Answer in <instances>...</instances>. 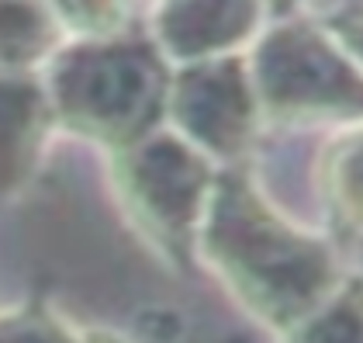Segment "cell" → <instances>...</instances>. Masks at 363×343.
Segmentation results:
<instances>
[{"label":"cell","instance_id":"cell-13","mask_svg":"<svg viewBox=\"0 0 363 343\" xmlns=\"http://www.w3.org/2000/svg\"><path fill=\"white\" fill-rule=\"evenodd\" d=\"M325 28L333 31V38L346 49V56L363 70V4L333 14V18L325 21Z\"/></svg>","mask_w":363,"mask_h":343},{"label":"cell","instance_id":"cell-10","mask_svg":"<svg viewBox=\"0 0 363 343\" xmlns=\"http://www.w3.org/2000/svg\"><path fill=\"white\" fill-rule=\"evenodd\" d=\"M0 343H128L108 326L84 322L52 302H21L0 309Z\"/></svg>","mask_w":363,"mask_h":343},{"label":"cell","instance_id":"cell-12","mask_svg":"<svg viewBox=\"0 0 363 343\" xmlns=\"http://www.w3.org/2000/svg\"><path fill=\"white\" fill-rule=\"evenodd\" d=\"M66 42H104L128 35L132 0H45Z\"/></svg>","mask_w":363,"mask_h":343},{"label":"cell","instance_id":"cell-6","mask_svg":"<svg viewBox=\"0 0 363 343\" xmlns=\"http://www.w3.org/2000/svg\"><path fill=\"white\" fill-rule=\"evenodd\" d=\"M267 0H156L149 42L169 66L246 53L263 31Z\"/></svg>","mask_w":363,"mask_h":343},{"label":"cell","instance_id":"cell-7","mask_svg":"<svg viewBox=\"0 0 363 343\" xmlns=\"http://www.w3.org/2000/svg\"><path fill=\"white\" fill-rule=\"evenodd\" d=\"M56 132L42 73H0V205L31 187Z\"/></svg>","mask_w":363,"mask_h":343},{"label":"cell","instance_id":"cell-14","mask_svg":"<svg viewBox=\"0 0 363 343\" xmlns=\"http://www.w3.org/2000/svg\"><path fill=\"white\" fill-rule=\"evenodd\" d=\"M284 4H294V0H267V11L270 7H284Z\"/></svg>","mask_w":363,"mask_h":343},{"label":"cell","instance_id":"cell-8","mask_svg":"<svg viewBox=\"0 0 363 343\" xmlns=\"http://www.w3.org/2000/svg\"><path fill=\"white\" fill-rule=\"evenodd\" d=\"M315 187L339 236H363V118L346 121L322 146Z\"/></svg>","mask_w":363,"mask_h":343},{"label":"cell","instance_id":"cell-1","mask_svg":"<svg viewBox=\"0 0 363 343\" xmlns=\"http://www.w3.org/2000/svg\"><path fill=\"white\" fill-rule=\"evenodd\" d=\"M194 260L277 337L301 322L346 274L333 236L287 215L246 163L218 170Z\"/></svg>","mask_w":363,"mask_h":343},{"label":"cell","instance_id":"cell-2","mask_svg":"<svg viewBox=\"0 0 363 343\" xmlns=\"http://www.w3.org/2000/svg\"><path fill=\"white\" fill-rule=\"evenodd\" d=\"M173 66L149 38L66 42L42 70L56 125L101 149H125L167 121Z\"/></svg>","mask_w":363,"mask_h":343},{"label":"cell","instance_id":"cell-5","mask_svg":"<svg viewBox=\"0 0 363 343\" xmlns=\"http://www.w3.org/2000/svg\"><path fill=\"white\" fill-rule=\"evenodd\" d=\"M167 125L218 167L246 163L267 125L246 53L173 66Z\"/></svg>","mask_w":363,"mask_h":343},{"label":"cell","instance_id":"cell-9","mask_svg":"<svg viewBox=\"0 0 363 343\" xmlns=\"http://www.w3.org/2000/svg\"><path fill=\"white\" fill-rule=\"evenodd\" d=\"M62 45L45 0H0V73H42Z\"/></svg>","mask_w":363,"mask_h":343},{"label":"cell","instance_id":"cell-4","mask_svg":"<svg viewBox=\"0 0 363 343\" xmlns=\"http://www.w3.org/2000/svg\"><path fill=\"white\" fill-rule=\"evenodd\" d=\"M250 73L267 121H357L363 118V70L325 25L280 21L250 49Z\"/></svg>","mask_w":363,"mask_h":343},{"label":"cell","instance_id":"cell-3","mask_svg":"<svg viewBox=\"0 0 363 343\" xmlns=\"http://www.w3.org/2000/svg\"><path fill=\"white\" fill-rule=\"evenodd\" d=\"M108 163L128 226L167 263L187 267L222 167L167 121L132 146L108 153Z\"/></svg>","mask_w":363,"mask_h":343},{"label":"cell","instance_id":"cell-11","mask_svg":"<svg viewBox=\"0 0 363 343\" xmlns=\"http://www.w3.org/2000/svg\"><path fill=\"white\" fill-rule=\"evenodd\" d=\"M284 343H363V274L346 271L339 285L294 322L287 333H280Z\"/></svg>","mask_w":363,"mask_h":343}]
</instances>
